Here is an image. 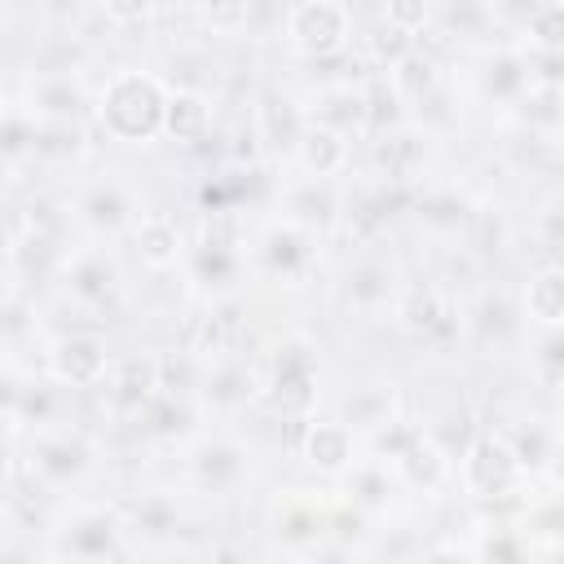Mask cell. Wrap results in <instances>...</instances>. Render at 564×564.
Masks as SVG:
<instances>
[{"instance_id": "cell-23", "label": "cell", "mask_w": 564, "mask_h": 564, "mask_svg": "<svg viewBox=\"0 0 564 564\" xmlns=\"http://www.w3.org/2000/svg\"><path fill=\"white\" fill-rule=\"evenodd\" d=\"M159 388V361H128L123 375L115 379V397L123 405H145Z\"/></svg>"}, {"instance_id": "cell-3", "label": "cell", "mask_w": 564, "mask_h": 564, "mask_svg": "<svg viewBox=\"0 0 564 564\" xmlns=\"http://www.w3.org/2000/svg\"><path fill=\"white\" fill-rule=\"evenodd\" d=\"M520 471H524V467L516 463L507 436H494V432H489V436H476V441L467 445V454H463V480H467V489L480 494V498H498V494L516 489Z\"/></svg>"}, {"instance_id": "cell-34", "label": "cell", "mask_w": 564, "mask_h": 564, "mask_svg": "<svg viewBox=\"0 0 564 564\" xmlns=\"http://www.w3.org/2000/svg\"><path fill=\"white\" fill-rule=\"evenodd\" d=\"M4 454H9V441H4V432H0V463H4Z\"/></svg>"}, {"instance_id": "cell-16", "label": "cell", "mask_w": 564, "mask_h": 564, "mask_svg": "<svg viewBox=\"0 0 564 564\" xmlns=\"http://www.w3.org/2000/svg\"><path fill=\"white\" fill-rule=\"evenodd\" d=\"M326 511H317L313 502H304V498H291L282 511H278V520H273V533L282 538V542H313V538H322L326 533Z\"/></svg>"}, {"instance_id": "cell-30", "label": "cell", "mask_w": 564, "mask_h": 564, "mask_svg": "<svg viewBox=\"0 0 564 564\" xmlns=\"http://www.w3.org/2000/svg\"><path fill=\"white\" fill-rule=\"evenodd\" d=\"M370 48H375V57H379V62H388V66H392L397 57H405V53L414 48V35H405V31H397V26H388V22H383V26L370 35Z\"/></svg>"}, {"instance_id": "cell-26", "label": "cell", "mask_w": 564, "mask_h": 564, "mask_svg": "<svg viewBox=\"0 0 564 564\" xmlns=\"http://www.w3.org/2000/svg\"><path fill=\"white\" fill-rule=\"evenodd\" d=\"M348 494H352V502H361V507L383 502V498H388V471L375 467V463L352 467V476H348Z\"/></svg>"}, {"instance_id": "cell-32", "label": "cell", "mask_w": 564, "mask_h": 564, "mask_svg": "<svg viewBox=\"0 0 564 564\" xmlns=\"http://www.w3.org/2000/svg\"><path fill=\"white\" fill-rule=\"evenodd\" d=\"M207 4V13L220 22V26H234L238 18H242V9H247V0H203Z\"/></svg>"}, {"instance_id": "cell-24", "label": "cell", "mask_w": 564, "mask_h": 564, "mask_svg": "<svg viewBox=\"0 0 564 564\" xmlns=\"http://www.w3.org/2000/svg\"><path fill=\"white\" fill-rule=\"evenodd\" d=\"M31 97H35V110H44L53 119H75V110L84 106V97L70 79H40Z\"/></svg>"}, {"instance_id": "cell-8", "label": "cell", "mask_w": 564, "mask_h": 564, "mask_svg": "<svg viewBox=\"0 0 564 564\" xmlns=\"http://www.w3.org/2000/svg\"><path fill=\"white\" fill-rule=\"evenodd\" d=\"M212 128V106L198 97V93H167V106H163V132H172L176 141L194 145L203 141Z\"/></svg>"}, {"instance_id": "cell-10", "label": "cell", "mask_w": 564, "mask_h": 564, "mask_svg": "<svg viewBox=\"0 0 564 564\" xmlns=\"http://www.w3.org/2000/svg\"><path fill=\"white\" fill-rule=\"evenodd\" d=\"M79 216H84L93 229H119V225L132 220V203H128V194H123L115 181H106V185H93V189L79 198Z\"/></svg>"}, {"instance_id": "cell-22", "label": "cell", "mask_w": 564, "mask_h": 564, "mask_svg": "<svg viewBox=\"0 0 564 564\" xmlns=\"http://www.w3.org/2000/svg\"><path fill=\"white\" fill-rule=\"evenodd\" d=\"M264 256H269V264H273L278 273H295V269L308 260V238H304L295 225H282V229L269 234Z\"/></svg>"}, {"instance_id": "cell-25", "label": "cell", "mask_w": 564, "mask_h": 564, "mask_svg": "<svg viewBox=\"0 0 564 564\" xmlns=\"http://www.w3.org/2000/svg\"><path fill=\"white\" fill-rule=\"evenodd\" d=\"M207 397H212V401H220V405H238V401H247V397H251V375H247L238 361L216 366V370L207 375Z\"/></svg>"}, {"instance_id": "cell-29", "label": "cell", "mask_w": 564, "mask_h": 564, "mask_svg": "<svg viewBox=\"0 0 564 564\" xmlns=\"http://www.w3.org/2000/svg\"><path fill=\"white\" fill-rule=\"evenodd\" d=\"M427 0H383V22L388 26H397V31H405V35H414V31H423V22H427Z\"/></svg>"}, {"instance_id": "cell-27", "label": "cell", "mask_w": 564, "mask_h": 564, "mask_svg": "<svg viewBox=\"0 0 564 564\" xmlns=\"http://www.w3.org/2000/svg\"><path fill=\"white\" fill-rule=\"evenodd\" d=\"M401 317H405V326H414V330H432V326L445 317V308H441L436 291H410V300L401 304Z\"/></svg>"}, {"instance_id": "cell-4", "label": "cell", "mask_w": 564, "mask_h": 564, "mask_svg": "<svg viewBox=\"0 0 564 564\" xmlns=\"http://www.w3.org/2000/svg\"><path fill=\"white\" fill-rule=\"evenodd\" d=\"M48 370L66 388H88V383H97L106 375V348L93 335H66V339L53 344Z\"/></svg>"}, {"instance_id": "cell-18", "label": "cell", "mask_w": 564, "mask_h": 564, "mask_svg": "<svg viewBox=\"0 0 564 564\" xmlns=\"http://www.w3.org/2000/svg\"><path fill=\"white\" fill-rule=\"evenodd\" d=\"M436 84V62L423 57L419 48H410L405 57L392 62V93L397 97H423Z\"/></svg>"}, {"instance_id": "cell-17", "label": "cell", "mask_w": 564, "mask_h": 564, "mask_svg": "<svg viewBox=\"0 0 564 564\" xmlns=\"http://www.w3.org/2000/svg\"><path fill=\"white\" fill-rule=\"evenodd\" d=\"M397 463L410 471L414 485H436L441 471H445V449H441L432 436H410V441L397 449Z\"/></svg>"}, {"instance_id": "cell-14", "label": "cell", "mask_w": 564, "mask_h": 564, "mask_svg": "<svg viewBox=\"0 0 564 564\" xmlns=\"http://www.w3.org/2000/svg\"><path fill=\"white\" fill-rule=\"evenodd\" d=\"M119 529H115V520L110 516H84L75 529H70V538H66V551L70 555H84V560H101V555H115L119 551Z\"/></svg>"}, {"instance_id": "cell-21", "label": "cell", "mask_w": 564, "mask_h": 564, "mask_svg": "<svg viewBox=\"0 0 564 564\" xmlns=\"http://www.w3.org/2000/svg\"><path fill=\"white\" fill-rule=\"evenodd\" d=\"M70 291L75 295H106L110 286H115V264L101 256V251H88V256H79L75 264H70Z\"/></svg>"}, {"instance_id": "cell-31", "label": "cell", "mask_w": 564, "mask_h": 564, "mask_svg": "<svg viewBox=\"0 0 564 564\" xmlns=\"http://www.w3.org/2000/svg\"><path fill=\"white\" fill-rule=\"evenodd\" d=\"M101 9L119 22V26H132V22H141V18H150V9H154V0H101Z\"/></svg>"}, {"instance_id": "cell-11", "label": "cell", "mask_w": 564, "mask_h": 564, "mask_svg": "<svg viewBox=\"0 0 564 564\" xmlns=\"http://www.w3.org/2000/svg\"><path fill=\"white\" fill-rule=\"evenodd\" d=\"M35 467L48 480H70V476H79L88 467V445L75 441V436H48L35 449Z\"/></svg>"}, {"instance_id": "cell-28", "label": "cell", "mask_w": 564, "mask_h": 564, "mask_svg": "<svg viewBox=\"0 0 564 564\" xmlns=\"http://www.w3.org/2000/svg\"><path fill=\"white\" fill-rule=\"evenodd\" d=\"M507 445H511V454H516V463H520V467H542V463L551 458V436H546V432H538V427L507 436Z\"/></svg>"}, {"instance_id": "cell-12", "label": "cell", "mask_w": 564, "mask_h": 564, "mask_svg": "<svg viewBox=\"0 0 564 564\" xmlns=\"http://www.w3.org/2000/svg\"><path fill=\"white\" fill-rule=\"evenodd\" d=\"M242 467H247V454H242L238 445H229V441H207V445L194 454V471H198V480L212 485V489L234 485V480L242 476Z\"/></svg>"}, {"instance_id": "cell-2", "label": "cell", "mask_w": 564, "mask_h": 564, "mask_svg": "<svg viewBox=\"0 0 564 564\" xmlns=\"http://www.w3.org/2000/svg\"><path fill=\"white\" fill-rule=\"evenodd\" d=\"M286 40L308 57H330L348 40V9L339 0H300L286 18Z\"/></svg>"}, {"instance_id": "cell-19", "label": "cell", "mask_w": 564, "mask_h": 564, "mask_svg": "<svg viewBox=\"0 0 564 564\" xmlns=\"http://www.w3.org/2000/svg\"><path fill=\"white\" fill-rule=\"evenodd\" d=\"M388 414H392V392L388 388H366V392H352L344 401V423L348 427H388Z\"/></svg>"}, {"instance_id": "cell-7", "label": "cell", "mask_w": 564, "mask_h": 564, "mask_svg": "<svg viewBox=\"0 0 564 564\" xmlns=\"http://www.w3.org/2000/svg\"><path fill=\"white\" fill-rule=\"evenodd\" d=\"M304 458L322 471L352 467V427L348 423H313L304 436Z\"/></svg>"}, {"instance_id": "cell-5", "label": "cell", "mask_w": 564, "mask_h": 564, "mask_svg": "<svg viewBox=\"0 0 564 564\" xmlns=\"http://www.w3.org/2000/svg\"><path fill=\"white\" fill-rule=\"evenodd\" d=\"M256 132H260L273 150H295V141H300V132H304V115H300L282 93H260Z\"/></svg>"}, {"instance_id": "cell-6", "label": "cell", "mask_w": 564, "mask_h": 564, "mask_svg": "<svg viewBox=\"0 0 564 564\" xmlns=\"http://www.w3.org/2000/svg\"><path fill=\"white\" fill-rule=\"evenodd\" d=\"M295 154H300V163H304L313 176H330V172L344 167L348 141H344V132H335V128H326V123H304V132H300V141H295Z\"/></svg>"}, {"instance_id": "cell-15", "label": "cell", "mask_w": 564, "mask_h": 564, "mask_svg": "<svg viewBox=\"0 0 564 564\" xmlns=\"http://www.w3.org/2000/svg\"><path fill=\"white\" fill-rule=\"evenodd\" d=\"M308 383H313V361L304 348H282L278 370H273V388L286 405H304L308 401Z\"/></svg>"}, {"instance_id": "cell-20", "label": "cell", "mask_w": 564, "mask_h": 564, "mask_svg": "<svg viewBox=\"0 0 564 564\" xmlns=\"http://www.w3.org/2000/svg\"><path fill=\"white\" fill-rule=\"evenodd\" d=\"M317 123H326V128H335V132H352V128H361V123H366V97L352 93V88H335V93H326Z\"/></svg>"}, {"instance_id": "cell-13", "label": "cell", "mask_w": 564, "mask_h": 564, "mask_svg": "<svg viewBox=\"0 0 564 564\" xmlns=\"http://www.w3.org/2000/svg\"><path fill=\"white\" fill-rule=\"evenodd\" d=\"M524 304H529V317H538L546 330H555L560 317H564V273L560 269H542L538 278H529Z\"/></svg>"}, {"instance_id": "cell-1", "label": "cell", "mask_w": 564, "mask_h": 564, "mask_svg": "<svg viewBox=\"0 0 564 564\" xmlns=\"http://www.w3.org/2000/svg\"><path fill=\"white\" fill-rule=\"evenodd\" d=\"M163 106H167V93L159 79L141 75V70H119L106 93H101V128L119 141H150L163 132Z\"/></svg>"}, {"instance_id": "cell-33", "label": "cell", "mask_w": 564, "mask_h": 564, "mask_svg": "<svg viewBox=\"0 0 564 564\" xmlns=\"http://www.w3.org/2000/svg\"><path fill=\"white\" fill-rule=\"evenodd\" d=\"M18 397H22V383L9 370H0V414H13L18 410Z\"/></svg>"}, {"instance_id": "cell-9", "label": "cell", "mask_w": 564, "mask_h": 564, "mask_svg": "<svg viewBox=\"0 0 564 564\" xmlns=\"http://www.w3.org/2000/svg\"><path fill=\"white\" fill-rule=\"evenodd\" d=\"M137 251H141V260H145L150 269L176 264V256H181V229H176V220H167V216H145V220L137 225Z\"/></svg>"}]
</instances>
